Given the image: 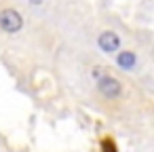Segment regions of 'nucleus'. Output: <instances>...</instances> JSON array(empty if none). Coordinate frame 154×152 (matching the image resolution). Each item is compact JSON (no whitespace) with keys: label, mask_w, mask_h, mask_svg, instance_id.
<instances>
[{"label":"nucleus","mask_w":154,"mask_h":152,"mask_svg":"<svg viewBox=\"0 0 154 152\" xmlns=\"http://www.w3.org/2000/svg\"><path fill=\"white\" fill-rule=\"evenodd\" d=\"M0 28L7 34H15L23 28V15L15 9H2L0 11Z\"/></svg>","instance_id":"nucleus-1"},{"label":"nucleus","mask_w":154,"mask_h":152,"mask_svg":"<svg viewBox=\"0 0 154 152\" xmlns=\"http://www.w3.org/2000/svg\"><path fill=\"white\" fill-rule=\"evenodd\" d=\"M97 89H99V93H101L103 97H110V99H116V97L122 93V85H120L114 76H108V74L99 76Z\"/></svg>","instance_id":"nucleus-2"},{"label":"nucleus","mask_w":154,"mask_h":152,"mask_svg":"<svg viewBox=\"0 0 154 152\" xmlns=\"http://www.w3.org/2000/svg\"><path fill=\"white\" fill-rule=\"evenodd\" d=\"M97 45H99V49H101L103 53H116V51L120 49V38H118L116 32L103 30V32L99 34V38H97Z\"/></svg>","instance_id":"nucleus-3"},{"label":"nucleus","mask_w":154,"mask_h":152,"mask_svg":"<svg viewBox=\"0 0 154 152\" xmlns=\"http://www.w3.org/2000/svg\"><path fill=\"white\" fill-rule=\"evenodd\" d=\"M116 64H118V68H122V70H133V68L137 66V55H135L133 51H120V53L116 55Z\"/></svg>","instance_id":"nucleus-4"},{"label":"nucleus","mask_w":154,"mask_h":152,"mask_svg":"<svg viewBox=\"0 0 154 152\" xmlns=\"http://www.w3.org/2000/svg\"><path fill=\"white\" fill-rule=\"evenodd\" d=\"M28 2H30V5H42L45 0H28Z\"/></svg>","instance_id":"nucleus-5"}]
</instances>
